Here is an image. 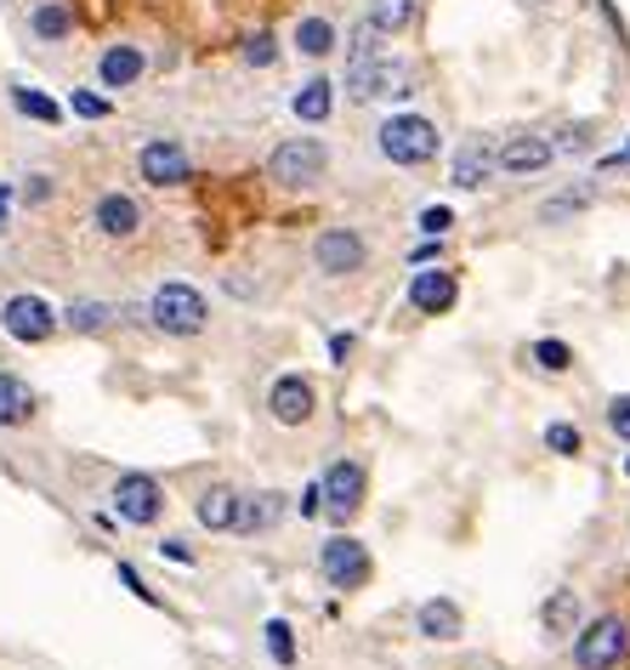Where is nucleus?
Returning a JSON list of instances; mask_svg holds the SVG:
<instances>
[{
    "label": "nucleus",
    "mask_w": 630,
    "mask_h": 670,
    "mask_svg": "<svg viewBox=\"0 0 630 670\" xmlns=\"http://www.w3.org/2000/svg\"><path fill=\"white\" fill-rule=\"evenodd\" d=\"M540 625H545L551 636H569V630L580 625V591H551L545 608H540Z\"/></svg>",
    "instance_id": "nucleus-24"
},
{
    "label": "nucleus",
    "mask_w": 630,
    "mask_h": 670,
    "mask_svg": "<svg viewBox=\"0 0 630 670\" xmlns=\"http://www.w3.org/2000/svg\"><path fill=\"white\" fill-rule=\"evenodd\" d=\"M313 267L329 279H341V273H358L363 267V239L352 227H324L318 239H313Z\"/></svg>",
    "instance_id": "nucleus-11"
},
{
    "label": "nucleus",
    "mask_w": 630,
    "mask_h": 670,
    "mask_svg": "<svg viewBox=\"0 0 630 670\" xmlns=\"http://www.w3.org/2000/svg\"><path fill=\"white\" fill-rule=\"evenodd\" d=\"M454 295H460V284H454L449 267H420V273L409 279V308L426 313V319L449 313V308H454Z\"/></svg>",
    "instance_id": "nucleus-12"
},
{
    "label": "nucleus",
    "mask_w": 630,
    "mask_h": 670,
    "mask_svg": "<svg viewBox=\"0 0 630 670\" xmlns=\"http://www.w3.org/2000/svg\"><path fill=\"white\" fill-rule=\"evenodd\" d=\"M535 364L551 370V376H562V370H574V347L556 342V335H545V342H535Z\"/></svg>",
    "instance_id": "nucleus-28"
},
{
    "label": "nucleus",
    "mask_w": 630,
    "mask_h": 670,
    "mask_svg": "<svg viewBox=\"0 0 630 670\" xmlns=\"http://www.w3.org/2000/svg\"><path fill=\"white\" fill-rule=\"evenodd\" d=\"M295 512H302V517H324V494H318V483H307L302 494H295Z\"/></svg>",
    "instance_id": "nucleus-36"
},
{
    "label": "nucleus",
    "mask_w": 630,
    "mask_h": 670,
    "mask_svg": "<svg viewBox=\"0 0 630 670\" xmlns=\"http://www.w3.org/2000/svg\"><path fill=\"white\" fill-rule=\"evenodd\" d=\"M29 415H35V392H29V381L0 370V426H23Z\"/></svg>",
    "instance_id": "nucleus-22"
},
{
    "label": "nucleus",
    "mask_w": 630,
    "mask_h": 670,
    "mask_svg": "<svg viewBox=\"0 0 630 670\" xmlns=\"http://www.w3.org/2000/svg\"><path fill=\"white\" fill-rule=\"evenodd\" d=\"M159 551H165V557H171V562H193V551H188V546H182V540H165V546H159Z\"/></svg>",
    "instance_id": "nucleus-41"
},
{
    "label": "nucleus",
    "mask_w": 630,
    "mask_h": 670,
    "mask_svg": "<svg viewBox=\"0 0 630 670\" xmlns=\"http://www.w3.org/2000/svg\"><path fill=\"white\" fill-rule=\"evenodd\" d=\"M63 319H69L75 330H103V324H109V308H97V301H80V308H69Z\"/></svg>",
    "instance_id": "nucleus-33"
},
{
    "label": "nucleus",
    "mask_w": 630,
    "mask_h": 670,
    "mask_svg": "<svg viewBox=\"0 0 630 670\" xmlns=\"http://www.w3.org/2000/svg\"><path fill=\"white\" fill-rule=\"evenodd\" d=\"M545 449H551V455H562V460H574V455L585 449L580 426H569V421H551V426H545Z\"/></svg>",
    "instance_id": "nucleus-30"
},
{
    "label": "nucleus",
    "mask_w": 630,
    "mask_h": 670,
    "mask_svg": "<svg viewBox=\"0 0 630 670\" xmlns=\"http://www.w3.org/2000/svg\"><path fill=\"white\" fill-rule=\"evenodd\" d=\"M318 574L336 585V591L370 585V546L352 540V534H329V540L318 546Z\"/></svg>",
    "instance_id": "nucleus-5"
},
{
    "label": "nucleus",
    "mask_w": 630,
    "mask_h": 670,
    "mask_svg": "<svg viewBox=\"0 0 630 670\" xmlns=\"http://www.w3.org/2000/svg\"><path fill=\"white\" fill-rule=\"evenodd\" d=\"M415 227H420V233H426V239H443V233H449V227H454V211H449V205H426V211H420V222H415Z\"/></svg>",
    "instance_id": "nucleus-31"
},
{
    "label": "nucleus",
    "mask_w": 630,
    "mask_h": 670,
    "mask_svg": "<svg viewBox=\"0 0 630 670\" xmlns=\"http://www.w3.org/2000/svg\"><path fill=\"white\" fill-rule=\"evenodd\" d=\"M279 57V46H273V35H256L250 46H245V63H256V69H268V63Z\"/></svg>",
    "instance_id": "nucleus-35"
},
{
    "label": "nucleus",
    "mask_w": 630,
    "mask_h": 670,
    "mask_svg": "<svg viewBox=\"0 0 630 670\" xmlns=\"http://www.w3.org/2000/svg\"><path fill=\"white\" fill-rule=\"evenodd\" d=\"M295 120H307V125H324L329 120V109H336V86L329 80H307L302 91H295Z\"/></svg>",
    "instance_id": "nucleus-23"
},
{
    "label": "nucleus",
    "mask_w": 630,
    "mask_h": 670,
    "mask_svg": "<svg viewBox=\"0 0 630 670\" xmlns=\"http://www.w3.org/2000/svg\"><path fill=\"white\" fill-rule=\"evenodd\" d=\"M23 199H29V205H41V199H52V177H29Z\"/></svg>",
    "instance_id": "nucleus-38"
},
{
    "label": "nucleus",
    "mask_w": 630,
    "mask_h": 670,
    "mask_svg": "<svg viewBox=\"0 0 630 670\" xmlns=\"http://www.w3.org/2000/svg\"><path fill=\"white\" fill-rule=\"evenodd\" d=\"M318 494H324V517L352 523V517L363 512V466H358V460H336V466L318 478Z\"/></svg>",
    "instance_id": "nucleus-8"
},
{
    "label": "nucleus",
    "mask_w": 630,
    "mask_h": 670,
    "mask_svg": "<svg viewBox=\"0 0 630 670\" xmlns=\"http://www.w3.org/2000/svg\"><path fill=\"white\" fill-rule=\"evenodd\" d=\"M625 654H630V625H625L619 614L590 619V625L580 630V643H574V665H580V670H614Z\"/></svg>",
    "instance_id": "nucleus-4"
},
{
    "label": "nucleus",
    "mask_w": 630,
    "mask_h": 670,
    "mask_svg": "<svg viewBox=\"0 0 630 670\" xmlns=\"http://www.w3.org/2000/svg\"><path fill=\"white\" fill-rule=\"evenodd\" d=\"M137 75H143V46H109L103 63H97V80H103V91L137 86Z\"/></svg>",
    "instance_id": "nucleus-17"
},
{
    "label": "nucleus",
    "mask_w": 630,
    "mask_h": 670,
    "mask_svg": "<svg viewBox=\"0 0 630 670\" xmlns=\"http://www.w3.org/2000/svg\"><path fill=\"white\" fill-rule=\"evenodd\" d=\"M375 29V35H397V29L415 23V0H370V18H363Z\"/></svg>",
    "instance_id": "nucleus-26"
},
{
    "label": "nucleus",
    "mask_w": 630,
    "mask_h": 670,
    "mask_svg": "<svg viewBox=\"0 0 630 670\" xmlns=\"http://www.w3.org/2000/svg\"><path fill=\"white\" fill-rule=\"evenodd\" d=\"M120 585H125V591H137L143 602H159V596H154V591L143 585V574H137V568H131V562H120Z\"/></svg>",
    "instance_id": "nucleus-37"
},
{
    "label": "nucleus",
    "mask_w": 630,
    "mask_h": 670,
    "mask_svg": "<svg viewBox=\"0 0 630 670\" xmlns=\"http://www.w3.org/2000/svg\"><path fill=\"white\" fill-rule=\"evenodd\" d=\"M290 506H284V494H239V534H261V528H273L279 517H284Z\"/></svg>",
    "instance_id": "nucleus-19"
},
{
    "label": "nucleus",
    "mask_w": 630,
    "mask_h": 670,
    "mask_svg": "<svg viewBox=\"0 0 630 670\" xmlns=\"http://www.w3.org/2000/svg\"><path fill=\"white\" fill-rule=\"evenodd\" d=\"M381 35H375V29L370 23H358L352 29V35H347V97H352V103H375V97L392 86V63H386V52L375 46Z\"/></svg>",
    "instance_id": "nucleus-1"
},
{
    "label": "nucleus",
    "mask_w": 630,
    "mask_h": 670,
    "mask_svg": "<svg viewBox=\"0 0 630 670\" xmlns=\"http://www.w3.org/2000/svg\"><path fill=\"white\" fill-rule=\"evenodd\" d=\"M295 46H302V57H329L336 52V23L329 18H302L295 23Z\"/></svg>",
    "instance_id": "nucleus-27"
},
{
    "label": "nucleus",
    "mask_w": 630,
    "mask_h": 670,
    "mask_svg": "<svg viewBox=\"0 0 630 670\" xmlns=\"http://www.w3.org/2000/svg\"><path fill=\"white\" fill-rule=\"evenodd\" d=\"M608 426H614V432H619V438L630 444V392H619V398H614V404H608Z\"/></svg>",
    "instance_id": "nucleus-34"
},
{
    "label": "nucleus",
    "mask_w": 630,
    "mask_h": 670,
    "mask_svg": "<svg viewBox=\"0 0 630 670\" xmlns=\"http://www.w3.org/2000/svg\"><path fill=\"white\" fill-rule=\"evenodd\" d=\"M261 636H268L273 665H295V630H290V619H268V625H261Z\"/></svg>",
    "instance_id": "nucleus-29"
},
{
    "label": "nucleus",
    "mask_w": 630,
    "mask_h": 670,
    "mask_svg": "<svg viewBox=\"0 0 630 670\" xmlns=\"http://www.w3.org/2000/svg\"><path fill=\"white\" fill-rule=\"evenodd\" d=\"M12 199H18V188H12V182H0V233H7V216H12Z\"/></svg>",
    "instance_id": "nucleus-39"
},
{
    "label": "nucleus",
    "mask_w": 630,
    "mask_h": 670,
    "mask_svg": "<svg viewBox=\"0 0 630 670\" xmlns=\"http://www.w3.org/2000/svg\"><path fill=\"white\" fill-rule=\"evenodd\" d=\"M148 319L165 335H199L205 319H211V308H205V295H199L193 284H159L154 301H148Z\"/></svg>",
    "instance_id": "nucleus-3"
},
{
    "label": "nucleus",
    "mask_w": 630,
    "mask_h": 670,
    "mask_svg": "<svg viewBox=\"0 0 630 670\" xmlns=\"http://www.w3.org/2000/svg\"><path fill=\"white\" fill-rule=\"evenodd\" d=\"M494 159H500V171H511V177H528V171H545V165L556 159V148L545 143V137H511L500 154H494Z\"/></svg>",
    "instance_id": "nucleus-16"
},
{
    "label": "nucleus",
    "mask_w": 630,
    "mask_h": 670,
    "mask_svg": "<svg viewBox=\"0 0 630 670\" xmlns=\"http://www.w3.org/2000/svg\"><path fill=\"white\" fill-rule=\"evenodd\" d=\"M375 143L392 165H432L443 137H438V125L432 120H420V114H392L381 131H375Z\"/></svg>",
    "instance_id": "nucleus-2"
},
{
    "label": "nucleus",
    "mask_w": 630,
    "mask_h": 670,
    "mask_svg": "<svg viewBox=\"0 0 630 670\" xmlns=\"http://www.w3.org/2000/svg\"><path fill=\"white\" fill-rule=\"evenodd\" d=\"M69 109H75L80 120H109L114 103H109V97H97V91H75V97H69Z\"/></svg>",
    "instance_id": "nucleus-32"
},
{
    "label": "nucleus",
    "mask_w": 630,
    "mask_h": 670,
    "mask_svg": "<svg viewBox=\"0 0 630 670\" xmlns=\"http://www.w3.org/2000/svg\"><path fill=\"white\" fill-rule=\"evenodd\" d=\"M137 171H143V182H154V188H182V182L193 177V159H188V148H182L177 137H154V143L137 154Z\"/></svg>",
    "instance_id": "nucleus-9"
},
{
    "label": "nucleus",
    "mask_w": 630,
    "mask_h": 670,
    "mask_svg": "<svg viewBox=\"0 0 630 670\" xmlns=\"http://www.w3.org/2000/svg\"><path fill=\"white\" fill-rule=\"evenodd\" d=\"M29 29H35L41 41H69L75 35V7L69 0H41V7L29 12Z\"/></svg>",
    "instance_id": "nucleus-21"
},
{
    "label": "nucleus",
    "mask_w": 630,
    "mask_h": 670,
    "mask_svg": "<svg viewBox=\"0 0 630 670\" xmlns=\"http://www.w3.org/2000/svg\"><path fill=\"white\" fill-rule=\"evenodd\" d=\"M12 109H18L23 120H35V125H57V120H63V109L52 103L41 86H12Z\"/></svg>",
    "instance_id": "nucleus-25"
},
{
    "label": "nucleus",
    "mask_w": 630,
    "mask_h": 670,
    "mask_svg": "<svg viewBox=\"0 0 630 670\" xmlns=\"http://www.w3.org/2000/svg\"><path fill=\"white\" fill-rule=\"evenodd\" d=\"M494 171H500V159H494L483 143H466V148L454 154V188H466V193H477Z\"/></svg>",
    "instance_id": "nucleus-18"
},
{
    "label": "nucleus",
    "mask_w": 630,
    "mask_h": 670,
    "mask_svg": "<svg viewBox=\"0 0 630 670\" xmlns=\"http://www.w3.org/2000/svg\"><path fill=\"white\" fill-rule=\"evenodd\" d=\"M347 353H352V335H329V358L347 364Z\"/></svg>",
    "instance_id": "nucleus-40"
},
{
    "label": "nucleus",
    "mask_w": 630,
    "mask_h": 670,
    "mask_svg": "<svg viewBox=\"0 0 630 670\" xmlns=\"http://www.w3.org/2000/svg\"><path fill=\"white\" fill-rule=\"evenodd\" d=\"M313 381H302V376H279L273 381V392H268V410H273V421L279 426H302V421H313Z\"/></svg>",
    "instance_id": "nucleus-13"
},
{
    "label": "nucleus",
    "mask_w": 630,
    "mask_h": 670,
    "mask_svg": "<svg viewBox=\"0 0 630 670\" xmlns=\"http://www.w3.org/2000/svg\"><path fill=\"white\" fill-rule=\"evenodd\" d=\"M0 330L12 335V342H23V347H41L46 335L57 330V313H52V301L46 295H12L7 308H0Z\"/></svg>",
    "instance_id": "nucleus-7"
},
{
    "label": "nucleus",
    "mask_w": 630,
    "mask_h": 670,
    "mask_svg": "<svg viewBox=\"0 0 630 670\" xmlns=\"http://www.w3.org/2000/svg\"><path fill=\"white\" fill-rule=\"evenodd\" d=\"M625 472H630V460H625Z\"/></svg>",
    "instance_id": "nucleus-42"
},
{
    "label": "nucleus",
    "mask_w": 630,
    "mask_h": 670,
    "mask_svg": "<svg viewBox=\"0 0 630 670\" xmlns=\"http://www.w3.org/2000/svg\"><path fill=\"white\" fill-rule=\"evenodd\" d=\"M415 630L432 636V643H454V636L466 630V614H460V602H449V596H426L415 608Z\"/></svg>",
    "instance_id": "nucleus-15"
},
{
    "label": "nucleus",
    "mask_w": 630,
    "mask_h": 670,
    "mask_svg": "<svg viewBox=\"0 0 630 670\" xmlns=\"http://www.w3.org/2000/svg\"><path fill=\"white\" fill-rule=\"evenodd\" d=\"M114 512H120L125 523L148 528V523H159V512H165V489H159L148 472H125V478L114 483Z\"/></svg>",
    "instance_id": "nucleus-10"
},
{
    "label": "nucleus",
    "mask_w": 630,
    "mask_h": 670,
    "mask_svg": "<svg viewBox=\"0 0 630 670\" xmlns=\"http://www.w3.org/2000/svg\"><path fill=\"white\" fill-rule=\"evenodd\" d=\"M91 227L103 233V239H131V233L143 227V205L131 193H103L91 211Z\"/></svg>",
    "instance_id": "nucleus-14"
},
{
    "label": "nucleus",
    "mask_w": 630,
    "mask_h": 670,
    "mask_svg": "<svg viewBox=\"0 0 630 670\" xmlns=\"http://www.w3.org/2000/svg\"><path fill=\"white\" fill-rule=\"evenodd\" d=\"M193 512H199V523H205V528L227 534V528L239 523V494L216 483V489H205V494H199V506H193Z\"/></svg>",
    "instance_id": "nucleus-20"
},
{
    "label": "nucleus",
    "mask_w": 630,
    "mask_h": 670,
    "mask_svg": "<svg viewBox=\"0 0 630 670\" xmlns=\"http://www.w3.org/2000/svg\"><path fill=\"white\" fill-rule=\"evenodd\" d=\"M324 165H329V154H324L318 137H284L268 159V177L284 182V188H307V182L324 177Z\"/></svg>",
    "instance_id": "nucleus-6"
}]
</instances>
